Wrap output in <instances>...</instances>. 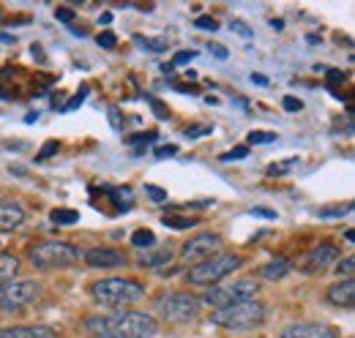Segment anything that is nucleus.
Returning a JSON list of instances; mask_svg holds the SVG:
<instances>
[{
  "instance_id": "f257e3e1",
  "label": "nucleus",
  "mask_w": 355,
  "mask_h": 338,
  "mask_svg": "<svg viewBox=\"0 0 355 338\" xmlns=\"http://www.w3.org/2000/svg\"><path fill=\"white\" fill-rule=\"evenodd\" d=\"M85 328L96 336L110 338H153L159 333V322L145 311H115L107 317H88Z\"/></svg>"
},
{
  "instance_id": "f03ea898",
  "label": "nucleus",
  "mask_w": 355,
  "mask_h": 338,
  "mask_svg": "<svg viewBox=\"0 0 355 338\" xmlns=\"http://www.w3.org/2000/svg\"><path fill=\"white\" fill-rule=\"evenodd\" d=\"M268 319V305L263 300H241V303H230L224 308H216L211 314V322L216 328H224V330H252L257 325H263Z\"/></svg>"
},
{
  "instance_id": "7ed1b4c3",
  "label": "nucleus",
  "mask_w": 355,
  "mask_h": 338,
  "mask_svg": "<svg viewBox=\"0 0 355 338\" xmlns=\"http://www.w3.org/2000/svg\"><path fill=\"white\" fill-rule=\"evenodd\" d=\"M80 249L66 243V240H44L28 249V262L39 270H63V267H74L80 262Z\"/></svg>"
},
{
  "instance_id": "20e7f679",
  "label": "nucleus",
  "mask_w": 355,
  "mask_h": 338,
  "mask_svg": "<svg viewBox=\"0 0 355 338\" xmlns=\"http://www.w3.org/2000/svg\"><path fill=\"white\" fill-rule=\"evenodd\" d=\"M241 265H243V259L238 254H214V256L191 265L189 273H186V278L194 287H214L222 278H227L232 270H238Z\"/></svg>"
},
{
  "instance_id": "39448f33",
  "label": "nucleus",
  "mask_w": 355,
  "mask_h": 338,
  "mask_svg": "<svg viewBox=\"0 0 355 338\" xmlns=\"http://www.w3.org/2000/svg\"><path fill=\"white\" fill-rule=\"evenodd\" d=\"M90 295L98 300L101 305H126V303H137L145 297V284L134 281V278H101L96 284H90Z\"/></svg>"
},
{
  "instance_id": "423d86ee",
  "label": "nucleus",
  "mask_w": 355,
  "mask_h": 338,
  "mask_svg": "<svg viewBox=\"0 0 355 338\" xmlns=\"http://www.w3.org/2000/svg\"><path fill=\"white\" fill-rule=\"evenodd\" d=\"M42 295H44L42 281H33V278H17V281H8V284L0 287V311H6V314H11V311H22V308L33 305Z\"/></svg>"
},
{
  "instance_id": "0eeeda50",
  "label": "nucleus",
  "mask_w": 355,
  "mask_h": 338,
  "mask_svg": "<svg viewBox=\"0 0 355 338\" xmlns=\"http://www.w3.org/2000/svg\"><path fill=\"white\" fill-rule=\"evenodd\" d=\"M156 308H159V314L167 322L183 325V322H191V319L200 317L202 303H200V297L191 295V292H167L164 297H159Z\"/></svg>"
},
{
  "instance_id": "6e6552de",
  "label": "nucleus",
  "mask_w": 355,
  "mask_h": 338,
  "mask_svg": "<svg viewBox=\"0 0 355 338\" xmlns=\"http://www.w3.org/2000/svg\"><path fill=\"white\" fill-rule=\"evenodd\" d=\"M257 292H260V287H257L254 278H238V281H232V284H227V287H214V290H208L205 295L200 297V303H208L211 308H224V305H230V303L254 300Z\"/></svg>"
},
{
  "instance_id": "1a4fd4ad",
  "label": "nucleus",
  "mask_w": 355,
  "mask_h": 338,
  "mask_svg": "<svg viewBox=\"0 0 355 338\" xmlns=\"http://www.w3.org/2000/svg\"><path fill=\"white\" fill-rule=\"evenodd\" d=\"M222 249V235L216 232H202V235H194L189 243L180 246V256L189 259V262H202L214 254H219Z\"/></svg>"
},
{
  "instance_id": "9d476101",
  "label": "nucleus",
  "mask_w": 355,
  "mask_h": 338,
  "mask_svg": "<svg viewBox=\"0 0 355 338\" xmlns=\"http://www.w3.org/2000/svg\"><path fill=\"white\" fill-rule=\"evenodd\" d=\"M279 338H339V330L334 325H320V322H295L287 325Z\"/></svg>"
},
{
  "instance_id": "9b49d317",
  "label": "nucleus",
  "mask_w": 355,
  "mask_h": 338,
  "mask_svg": "<svg viewBox=\"0 0 355 338\" xmlns=\"http://www.w3.org/2000/svg\"><path fill=\"white\" fill-rule=\"evenodd\" d=\"M85 265L96 270H112V267H123L126 265V254L115 251V249H90L83 254Z\"/></svg>"
},
{
  "instance_id": "f8f14e48",
  "label": "nucleus",
  "mask_w": 355,
  "mask_h": 338,
  "mask_svg": "<svg viewBox=\"0 0 355 338\" xmlns=\"http://www.w3.org/2000/svg\"><path fill=\"white\" fill-rule=\"evenodd\" d=\"M336 262H339V249L331 246V243H320V246H314V249L306 254L304 270H306V273L325 270V267H331V265H336Z\"/></svg>"
},
{
  "instance_id": "ddd939ff",
  "label": "nucleus",
  "mask_w": 355,
  "mask_h": 338,
  "mask_svg": "<svg viewBox=\"0 0 355 338\" xmlns=\"http://www.w3.org/2000/svg\"><path fill=\"white\" fill-rule=\"evenodd\" d=\"M25 224V208L14 199H0V232H14Z\"/></svg>"
},
{
  "instance_id": "4468645a",
  "label": "nucleus",
  "mask_w": 355,
  "mask_h": 338,
  "mask_svg": "<svg viewBox=\"0 0 355 338\" xmlns=\"http://www.w3.org/2000/svg\"><path fill=\"white\" fill-rule=\"evenodd\" d=\"M0 338H58V330L49 325H11L0 328Z\"/></svg>"
},
{
  "instance_id": "2eb2a0df",
  "label": "nucleus",
  "mask_w": 355,
  "mask_h": 338,
  "mask_svg": "<svg viewBox=\"0 0 355 338\" xmlns=\"http://www.w3.org/2000/svg\"><path fill=\"white\" fill-rule=\"evenodd\" d=\"M328 303H334V305H339V308H353L355 305V281L353 278H342V281H336V284H331L328 287Z\"/></svg>"
},
{
  "instance_id": "dca6fc26",
  "label": "nucleus",
  "mask_w": 355,
  "mask_h": 338,
  "mask_svg": "<svg viewBox=\"0 0 355 338\" xmlns=\"http://www.w3.org/2000/svg\"><path fill=\"white\" fill-rule=\"evenodd\" d=\"M173 259V249L170 246H153V249H145L139 254V267H159V265H167Z\"/></svg>"
},
{
  "instance_id": "f3484780",
  "label": "nucleus",
  "mask_w": 355,
  "mask_h": 338,
  "mask_svg": "<svg viewBox=\"0 0 355 338\" xmlns=\"http://www.w3.org/2000/svg\"><path fill=\"white\" fill-rule=\"evenodd\" d=\"M17 270H19V259L14 254H0V287L14 281Z\"/></svg>"
},
{
  "instance_id": "a211bd4d",
  "label": "nucleus",
  "mask_w": 355,
  "mask_h": 338,
  "mask_svg": "<svg viewBox=\"0 0 355 338\" xmlns=\"http://www.w3.org/2000/svg\"><path fill=\"white\" fill-rule=\"evenodd\" d=\"M260 273L266 276L268 281H279V278H284V276L290 273V262H287V259H273V262L263 265Z\"/></svg>"
},
{
  "instance_id": "6ab92c4d",
  "label": "nucleus",
  "mask_w": 355,
  "mask_h": 338,
  "mask_svg": "<svg viewBox=\"0 0 355 338\" xmlns=\"http://www.w3.org/2000/svg\"><path fill=\"white\" fill-rule=\"evenodd\" d=\"M132 246L134 249H153L156 246V235L150 232V229H137V232H132Z\"/></svg>"
},
{
  "instance_id": "aec40b11",
  "label": "nucleus",
  "mask_w": 355,
  "mask_h": 338,
  "mask_svg": "<svg viewBox=\"0 0 355 338\" xmlns=\"http://www.w3.org/2000/svg\"><path fill=\"white\" fill-rule=\"evenodd\" d=\"M52 221L69 226V224H77V221H80V213L74 211V208H55V211H52Z\"/></svg>"
},
{
  "instance_id": "412c9836",
  "label": "nucleus",
  "mask_w": 355,
  "mask_h": 338,
  "mask_svg": "<svg viewBox=\"0 0 355 338\" xmlns=\"http://www.w3.org/2000/svg\"><path fill=\"white\" fill-rule=\"evenodd\" d=\"M134 42L139 44L142 49H150V52H164L170 44H167V39H150V36H134Z\"/></svg>"
},
{
  "instance_id": "4be33fe9",
  "label": "nucleus",
  "mask_w": 355,
  "mask_h": 338,
  "mask_svg": "<svg viewBox=\"0 0 355 338\" xmlns=\"http://www.w3.org/2000/svg\"><path fill=\"white\" fill-rule=\"evenodd\" d=\"M110 194L115 197V205H118L121 211H129V208H132V199H134L132 188H112Z\"/></svg>"
},
{
  "instance_id": "5701e85b",
  "label": "nucleus",
  "mask_w": 355,
  "mask_h": 338,
  "mask_svg": "<svg viewBox=\"0 0 355 338\" xmlns=\"http://www.w3.org/2000/svg\"><path fill=\"white\" fill-rule=\"evenodd\" d=\"M350 211H353L350 202H347V205H328V208H320L317 215H320V218H342L345 213H350Z\"/></svg>"
},
{
  "instance_id": "b1692460",
  "label": "nucleus",
  "mask_w": 355,
  "mask_h": 338,
  "mask_svg": "<svg viewBox=\"0 0 355 338\" xmlns=\"http://www.w3.org/2000/svg\"><path fill=\"white\" fill-rule=\"evenodd\" d=\"M162 224L170 226V229H191V226H197L194 218H178V215H164Z\"/></svg>"
},
{
  "instance_id": "393cba45",
  "label": "nucleus",
  "mask_w": 355,
  "mask_h": 338,
  "mask_svg": "<svg viewBox=\"0 0 355 338\" xmlns=\"http://www.w3.org/2000/svg\"><path fill=\"white\" fill-rule=\"evenodd\" d=\"M85 98H88V87H83L77 96H71V98L63 104V112H74L77 107H83V104H85Z\"/></svg>"
},
{
  "instance_id": "a878e982",
  "label": "nucleus",
  "mask_w": 355,
  "mask_h": 338,
  "mask_svg": "<svg viewBox=\"0 0 355 338\" xmlns=\"http://www.w3.org/2000/svg\"><path fill=\"white\" fill-rule=\"evenodd\" d=\"M249 142L252 145H270V142H276V134L273 131H252L249 134Z\"/></svg>"
},
{
  "instance_id": "bb28decb",
  "label": "nucleus",
  "mask_w": 355,
  "mask_h": 338,
  "mask_svg": "<svg viewBox=\"0 0 355 338\" xmlns=\"http://www.w3.org/2000/svg\"><path fill=\"white\" fill-rule=\"evenodd\" d=\"M353 270H355V259L353 256H345L339 265H336V273H339V278L345 276V278H350L353 276Z\"/></svg>"
},
{
  "instance_id": "cd10ccee",
  "label": "nucleus",
  "mask_w": 355,
  "mask_h": 338,
  "mask_svg": "<svg viewBox=\"0 0 355 338\" xmlns=\"http://www.w3.org/2000/svg\"><path fill=\"white\" fill-rule=\"evenodd\" d=\"M249 156V148L246 145H238V148H232L230 153H224L222 161H241V159H246Z\"/></svg>"
},
{
  "instance_id": "c85d7f7f",
  "label": "nucleus",
  "mask_w": 355,
  "mask_h": 338,
  "mask_svg": "<svg viewBox=\"0 0 355 338\" xmlns=\"http://www.w3.org/2000/svg\"><path fill=\"white\" fill-rule=\"evenodd\" d=\"M298 164V159H287V161H279V164H270L268 167V175H284L287 169H293Z\"/></svg>"
},
{
  "instance_id": "c756f323",
  "label": "nucleus",
  "mask_w": 355,
  "mask_h": 338,
  "mask_svg": "<svg viewBox=\"0 0 355 338\" xmlns=\"http://www.w3.org/2000/svg\"><path fill=\"white\" fill-rule=\"evenodd\" d=\"M98 46H104V49H115L118 46V36L115 33H110V30H104V33H98Z\"/></svg>"
},
{
  "instance_id": "7c9ffc66",
  "label": "nucleus",
  "mask_w": 355,
  "mask_h": 338,
  "mask_svg": "<svg viewBox=\"0 0 355 338\" xmlns=\"http://www.w3.org/2000/svg\"><path fill=\"white\" fill-rule=\"evenodd\" d=\"M194 25H197L200 30H211V33H214V30H219V22H216L214 17H197V22H194Z\"/></svg>"
},
{
  "instance_id": "2f4dec72",
  "label": "nucleus",
  "mask_w": 355,
  "mask_h": 338,
  "mask_svg": "<svg viewBox=\"0 0 355 338\" xmlns=\"http://www.w3.org/2000/svg\"><path fill=\"white\" fill-rule=\"evenodd\" d=\"M145 194H148V197H150L156 205L167 199V191H164V188H159V186H145Z\"/></svg>"
},
{
  "instance_id": "473e14b6",
  "label": "nucleus",
  "mask_w": 355,
  "mask_h": 338,
  "mask_svg": "<svg viewBox=\"0 0 355 338\" xmlns=\"http://www.w3.org/2000/svg\"><path fill=\"white\" fill-rule=\"evenodd\" d=\"M211 131H214V126H189L183 134H186V139H197V136H205Z\"/></svg>"
},
{
  "instance_id": "72a5a7b5",
  "label": "nucleus",
  "mask_w": 355,
  "mask_h": 338,
  "mask_svg": "<svg viewBox=\"0 0 355 338\" xmlns=\"http://www.w3.org/2000/svg\"><path fill=\"white\" fill-rule=\"evenodd\" d=\"M60 150V145H58V139H49L42 145V150H39V159H49V156H55Z\"/></svg>"
},
{
  "instance_id": "f704fd0d",
  "label": "nucleus",
  "mask_w": 355,
  "mask_h": 338,
  "mask_svg": "<svg viewBox=\"0 0 355 338\" xmlns=\"http://www.w3.org/2000/svg\"><path fill=\"white\" fill-rule=\"evenodd\" d=\"M153 139H156V131H145V134L129 136L126 142H129V145H148V142H153Z\"/></svg>"
},
{
  "instance_id": "c9c22d12",
  "label": "nucleus",
  "mask_w": 355,
  "mask_h": 338,
  "mask_svg": "<svg viewBox=\"0 0 355 338\" xmlns=\"http://www.w3.org/2000/svg\"><path fill=\"white\" fill-rule=\"evenodd\" d=\"M282 104H284V109H287V112H301V109H304V101H301V98H295V96H284V101H282Z\"/></svg>"
},
{
  "instance_id": "e433bc0d",
  "label": "nucleus",
  "mask_w": 355,
  "mask_h": 338,
  "mask_svg": "<svg viewBox=\"0 0 355 338\" xmlns=\"http://www.w3.org/2000/svg\"><path fill=\"white\" fill-rule=\"evenodd\" d=\"M194 57H197V52H191V49H189V52H175V57H173V69H175V66H183V63H191Z\"/></svg>"
},
{
  "instance_id": "4c0bfd02",
  "label": "nucleus",
  "mask_w": 355,
  "mask_h": 338,
  "mask_svg": "<svg viewBox=\"0 0 355 338\" xmlns=\"http://www.w3.org/2000/svg\"><path fill=\"white\" fill-rule=\"evenodd\" d=\"M178 153V145H164V148H156V159H170V156H175Z\"/></svg>"
},
{
  "instance_id": "58836bf2",
  "label": "nucleus",
  "mask_w": 355,
  "mask_h": 338,
  "mask_svg": "<svg viewBox=\"0 0 355 338\" xmlns=\"http://www.w3.org/2000/svg\"><path fill=\"white\" fill-rule=\"evenodd\" d=\"M322 71H325V77H328V82H345V74L342 71H336V69H328V66H322Z\"/></svg>"
},
{
  "instance_id": "ea45409f",
  "label": "nucleus",
  "mask_w": 355,
  "mask_h": 338,
  "mask_svg": "<svg viewBox=\"0 0 355 338\" xmlns=\"http://www.w3.org/2000/svg\"><path fill=\"white\" fill-rule=\"evenodd\" d=\"M55 17H58L60 22H69V25L74 22V11H71V8H55Z\"/></svg>"
},
{
  "instance_id": "a19ab883",
  "label": "nucleus",
  "mask_w": 355,
  "mask_h": 338,
  "mask_svg": "<svg viewBox=\"0 0 355 338\" xmlns=\"http://www.w3.org/2000/svg\"><path fill=\"white\" fill-rule=\"evenodd\" d=\"M150 107L156 109V118H162V121H164V118H170V109H167V107H164L162 101H156V98H150Z\"/></svg>"
},
{
  "instance_id": "79ce46f5",
  "label": "nucleus",
  "mask_w": 355,
  "mask_h": 338,
  "mask_svg": "<svg viewBox=\"0 0 355 338\" xmlns=\"http://www.w3.org/2000/svg\"><path fill=\"white\" fill-rule=\"evenodd\" d=\"M230 28H232V30H235V33H241V36H246V39H249V36H252V33H254V30H252V28H246V25H243V22H241V19H235V22H232V25H230Z\"/></svg>"
},
{
  "instance_id": "37998d69",
  "label": "nucleus",
  "mask_w": 355,
  "mask_h": 338,
  "mask_svg": "<svg viewBox=\"0 0 355 338\" xmlns=\"http://www.w3.org/2000/svg\"><path fill=\"white\" fill-rule=\"evenodd\" d=\"M211 52H214L219 60H227V55H230V52H227V49L222 46V44H211Z\"/></svg>"
},
{
  "instance_id": "c03bdc74",
  "label": "nucleus",
  "mask_w": 355,
  "mask_h": 338,
  "mask_svg": "<svg viewBox=\"0 0 355 338\" xmlns=\"http://www.w3.org/2000/svg\"><path fill=\"white\" fill-rule=\"evenodd\" d=\"M252 215H263V218H276V211H268V208H252Z\"/></svg>"
},
{
  "instance_id": "a18cd8bd",
  "label": "nucleus",
  "mask_w": 355,
  "mask_h": 338,
  "mask_svg": "<svg viewBox=\"0 0 355 338\" xmlns=\"http://www.w3.org/2000/svg\"><path fill=\"white\" fill-rule=\"evenodd\" d=\"M110 121H112V126L115 128H121V118H118V109H115V107L110 109Z\"/></svg>"
},
{
  "instance_id": "49530a36",
  "label": "nucleus",
  "mask_w": 355,
  "mask_h": 338,
  "mask_svg": "<svg viewBox=\"0 0 355 338\" xmlns=\"http://www.w3.org/2000/svg\"><path fill=\"white\" fill-rule=\"evenodd\" d=\"M252 82H257V84H268V77H266V74H252Z\"/></svg>"
},
{
  "instance_id": "de8ad7c7",
  "label": "nucleus",
  "mask_w": 355,
  "mask_h": 338,
  "mask_svg": "<svg viewBox=\"0 0 355 338\" xmlns=\"http://www.w3.org/2000/svg\"><path fill=\"white\" fill-rule=\"evenodd\" d=\"M270 28H273V30H284V22H282V19H270Z\"/></svg>"
},
{
  "instance_id": "09e8293b",
  "label": "nucleus",
  "mask_w": 355,
  "mask_h": 338,
  "mask_svg": "<svg viewBox=\"0 0 355 338\" xmlns=\"http://www.w3.org/2000/svg\"><path fill=\"white\" fill-rule=\"evenodd\" d=\"M96 338H110V336H96Z\"/></svg>"
}]
</instances>
